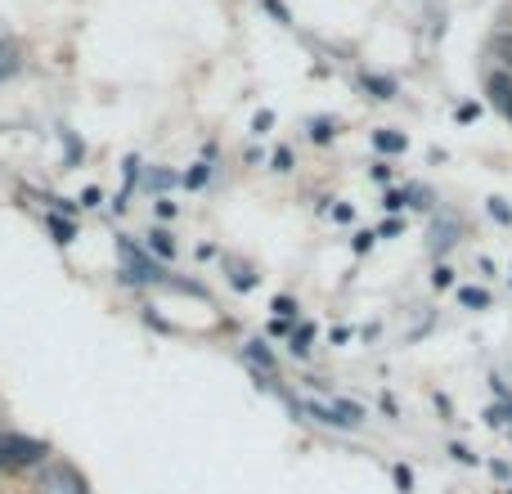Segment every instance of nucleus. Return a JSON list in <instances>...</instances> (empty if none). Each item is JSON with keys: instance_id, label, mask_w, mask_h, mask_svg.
Returning a JSON list of instances; mask_svg holds the SVG:
<instances>
[{"instance_id": "aec40b11", "label": "nucleus", "mask_w": 512, "mask_h": 494, "mask_svg": "<svg viewBox=\"0 0 512 494\" xmlns=\"http://www.w3.org/2000/svg\"><path fill=\"white\" fill-rule=\"evenodd\" d=\"M203 176H207V167H194V171L185 176V185H189V189H198V185H203Z\"/></svg>"}, {"instance_id": "f8f14e48", "label": "nucleus", "mask_w": 512, "mask_h": 494, "mask_svg": "<svg viewBox=\"0 0 512 494\" xmlns=\"http://www.w3.org/2000/svg\"><path fill=\"white\" fill-rule=\"evenodd\" d=\"M149 247H153V256H176V239L171 234H149Z\"/></svg>"}, {"instance_id": "6e6552de", "label": "nucleus", "mask_w": 512, "mask_h": 494, "mask_svg": "<svg viewBox=\"0 0 512 494\" xmlns=\"http://www.w3.org/2000/svg\"><path fill=\"white\" fill-rule=\"evenodd\" d=\"M360 86L373 90V99H391V95H396V81H391V77H373V72H364Z\"/></svg>"}, {"instance_id": "ddd939ff", "label": "nucleus", "mask_w": 512, "mask_h": 494, "mask_svg": "<svg viewBox=\"0 0 512 494\" xmlns=\"http://www.w3.org/2000/svg\"><path fill=\"white\" fill-rule=\"evenodd\" d=\"M50 230H54V243H63V247H68V243H72V234H77L68 221H59V216L50 221Z\"/></svg>"}, {"instance_id": "dca6fc26", "label": "nucleus", "mask_w": 512, "mask_h": 494, "mask_svg": "<svg viewBox=\"0 0 512 494\" xmlns=\"http://www.w3.org/2000/svg\"><path fill=\"white\" fill-rule=\"evenodd\" d=\"M432 283H436V288H450V283H454V270H450V265H441V270L432 274Z\"/></svg>"}, {"instance_id": "6ab92c4d", "label": "nucleus", "mask_w": 512, "mask_h": 494, "mask_svg": "<svg viewBox=\"0 0 512 494\" xmlns=\"http://www.w3.org/2000/svg\"><path fill=\"white\" fill-rule=\"evenodd\" d=\"M274 167H279V171H292V153L279 149V153H274Z\"/></svg>"}, {"instance_id": "f03ea898", "label": "nucleus", "mask_w": 512, "mask_h": 494, "mask_svg": "<svg viewBox=\"0 0 512 494\" xmlns=\"http://www.w3.org/2000/svg\"><path fill=\"white\" fill-rule=\"evenodd\" d=\"M45 441L36 436H23V432H0V472H23V468H36L45 463Z\"/></svg>"}, {"instance_id": "4be33fe9", "label": "nucleus", "mask_w": 512, "mask_h": 494, "mask_svg": "<svg viewBox=\"0 0 512 494\" xmlns=\"http://www.w3.org/2000/svg\"><path fill=\"white\" fill-rule=\"evenodd\" d=\"M382 207H391V212H400V207H405V194H387V203Z\"/></svg>"}, {"instance_id": "f3484780", "label": "nucleus", "mask_w": 512, "mask_h": 494, "mask_svg": "<svg viewBox=\"0 0 512 494\" xmlns=\"http://www.w3.org/2000/svg\"><path fill=\"white\" fill-rule=\"evenodd\" d=\"M306 342H310V328H301V333H297V337H292V351H297V355H306V351H310V346H306Z\"/></svg>"}, {"instance_id": "9d476101", "label": "nucleus", "mask_w": 512, "mask_h": 494, "mask_svg": "<svg viewBox=\"0 0 512 494\" xmlns=\"http://www.w3.org/2000/svg\"><path fill=\"white\" fill-rule=\"evenodd\" d=\"M373 144H378V149L382 153H405V135H396V131H378V135H373Z\"/></svg>"}, {"instance_id": "9b49d317", "label": "nucleus", "mask_w": 512, "mask_h": 494, "mask_svg": "<svg viewBox=\"0 0 512 494\" xmlns=\"http://www.w3.org/2000/svg\"><path fill=\"white\" fill-rule=\"evenodd\" d=\"M459 301H463V306H472V310H486V306H490V292H481V288H459Z\"/></svg>"}, {"instance_id": "0eeeda50", "label": "nucleus", "mask_w": 512, "mask_h": 494, "mask_svg": "<svg viewBox=\"0 0 512 494\" xmlns=\"http://www.w3.org/2000/svg\"><path fill=\"white\" fill-rule=\"evenodd\" d=\"M243 360H248L252 369L261 373V378H270V369H274V355L265 351V342H248V346H243Z\"/></svg>"}, {"instance_id": "423d86ee", "label": "nucleus", "mask_w": 512, "mask_h": 494, "mask_svg": "<svg viewBox=\"0 0 512 494\" xmlns=\"http://www.w3.org/2000/svg\"><path fill=\"white\" fill-rule=\"evenodd\" d=\"M454 243H459V221H454V216H445V221L432 225V252L441 256V252H450Z\"/></svg>"}, {"instance_id": "1a4fd4ad", "label": "nucleus", "mask_w": 512, "mask_h": 494, "mask_svg": "<svg viewBox=\"0 0 512 494\" xmlns=\"http://www.w3.org/2000/svg\"><path fill=\"white\" fill-rule=\"evenodd\" d=\"M490 50H495V59L504 63V72H512V32H499L495 41H490Z\"/></svg>"}, {"instance_id": "f257e3e1", "label": "nucleus", "mask_w": 512, "mask_h": 494, "mask_svg": "<svg viewBox=\"0 0 512 494\" xmlns=\"http://www.w3.org/2000/svg\"><path fill=\"white\" fill-rule=\"evenodd\" d=\"M288 405L297 409L301 418H310V423L342 427V432H355V427L364 423V409L355 405V400H346V396H333V391H310L306 400H301V396H288Z\"/></svg>"}, {"instance_id": "412c9836", "label": "nucleus", "mask_w": 512, "mask_h": 494, "mask_svg": "<svg viewBox=\"0 0 512 494\" xmlns=\"http://www.w3.org/2000/svg\"><path fill=\"white\" fill-rule=\"evenodd\" d=\"M158 216H162V221H167V216H176V203H171V198H162V203H158Z\"/></svg>"}, {"instance_id": "7ed1b4c3", "label": "nucleus", "mask_w": 512, "mask_h": 494, "mask_svg": "<svg viewBox=\"0 0 512 494\" xmlns=\"http://www.w3.org/2000/svg\"><path fill=\"white\" fill-rule=\"evenodd\" d=\"M36 494H90V486L72 463H45L36 477Z\"/></svg>"}, {"instance_id": "a211bd4d", "label": "nucleus", "mask_w": 512, "mask_h": 494, "mask_svg": "<svg viewBox=\"0 0 512 494\" xmlns=\"http://www.w3.org/2000/svg\"><path fill=\"white\" fill-rule=\"evenodd\" d=\"M328 135H333L328 131V122H310V140H328Z\"/></svg>"}, {"instance_id": "39448f33", "label": "nucleus", "mask_w": 512, "mask_h": 494, "mask_svg": "<svg viewBox=\"0 0 512 494\" xmlns=\"http://www.w3.org/2000/svg\"><path fill=\"white\" fill-rule=\"evenodd\" d=\"M18 68H23V50H18L14 36H0V81L18 77Z\"/></svg>"}, {"instance_id": "4468645a", "label": "nucleus", "mask_w": 512, "mask_h": 494, "mask_svg": "<svg viewBox=\"0 0 512 494\" xmlns=\"http://www.w3.org/2000/svg\"><path fill=\"white\" fill-rule=\"evenodd\" d=\"M274 310H279V319H292V315H297V301H292V297H274Z\"/></svg>"}, {"instance_id": "2eb2a0df", "label": "nucleus", "mask_w": 512, "mask_h": 494, "mask_svg": "<svg viewBox=\"0 0 512 494\" xmlns=\"http://www.w3.org/2000/svg\"><path fill=\"white\" fill-rule=\"evenodd\" d=\"M490 216H495V221H512V212H508V207H504V198H490Z\"/></svg>"}, {"instance_id": "20e7f679", "label": "nucleus", "mask_w": 512, "mask_h": 494, "mask_svg": "<svg viewBox=\"0 0 512 494\" xmlns=\"http://www.w3.org/2000/svg\"><path fill=\"white\" fill-rule=\"evenodd\" d=\"M486 90H490V99H495V108L512 122V72H495V77L486 81Z\"/></svg>"}]
</instances>
